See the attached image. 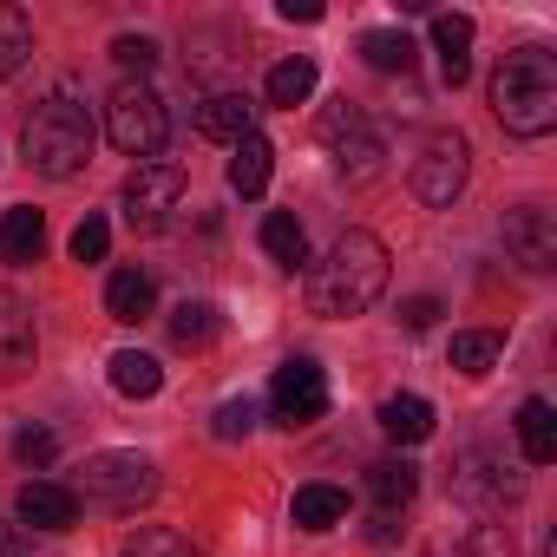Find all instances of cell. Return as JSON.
<instances>
[{
  "label": "cell",
  "instance_id": "32",
  "mask_svg": "<svg viewBox=\"0 0 557 557\" xmlns=\"http://www.w3.org/2000/svg\"><path fill=\"white\" fill-rule=\"evenodd\" d=\"M106 249H112V223L99 210H86V223L73 230V262H106Z\"/></svg>",
  "mask_w": 557,
  "mask_h": 557
},
{
  "label": "cell",
  "instance_id": "34",
  "mask_svg": "<svg viewBox=\"0 0 557 557\" xmlns=\"http://www.w3.org/2000/svg\"><path fill=\"white\" fill-rule=\"evenodd\" d=\"M249 426H256V400H249V394H243V400H223V407H216V420H210V433H216V440H243Z\"/></svg>",
  "mask_w": 557,
  "mask_h": 557
},
{
  "label": "cell",
  "instance_id": "24",
  "mask_svg": "<svg viewBox=\"0 0 557 557\" xmlns=\"http://www.w3.org/2000/svg\"><path fill=\"white\" fill-rule=\"evenodd\" d=\"M106 368H112V387H119L125 400H151V394L164 387V368H158L151 355H138V348H119Z\"/></svg>",
  "mask_w": 557,
  "mask_h": 557
},
{
  "label": "cell",
  "instance_id": "21",
  "mask_svg": "<svg viewBox=\"0 0 557 557\" xmlns=\"http://www.w3.org/2000/svg\"><path fill=\"white\" fill-rule=\"evenodd\" d=\"M381 433L394 446H420V440H433V407L420 394H394V400H381Z\"/></svg>",
  "mask_w": 557,
  "mask_h": 557
},
{
  "label": "cell",
  "instance_id": "6",
  "mask_svg": "<svg viewBox=\"0 0 557 557\" xmlns=\"http://www.w3.org/2000/svg\"><path fill=\"white\" fill-rule=\"evenodd\" d=\"M322 145L335 151V164H342V177H374L381 171V158H387V138L368 125V112L361 106H348V99H335L329 112H322Z\"/></svg>",
  "mask_w": 557,
  "mask_h": 557
},
{
  "label": "cell",
  "instance_id": "11",
  "mask_svg": "<svg viewBox=\"0 0 557 557\" xmlns=\"http://www.w3.org/2000/svg\"><path fill=\"white\" fill-rule=\"evenodd\" d=\"M505 249H511L518 269L544 275V269L557 262V216H550L544 203H518V210H505Z\"/></svg>",
  "mask_w": 557,
  "mask_h": 557
},
{
  "label": "cell",
  "instance_id": "27",
  "mask_svg": "<svg viewBox=\"0 0 557 557\" xmlns=\"http://www.w3.org/2000/svg\"><path fill=\"white\" fill-rule=\"evenodd\" d=\"M309 92H315V60H302V53L269 73V106H289L296 112V106H309Z\"/></svg>",
  "mask_w": 557,
  "mask_h": 557
},
{
  "label": "cell",
  "instance_id": "33",
  "mask_svg": "<svg viewBox=\"0 0 557 557\" xmlns=\"http://www.w3.org/2000/svg\"><path fill=\"white\" fill-rule=\"evenodd\" d=\"M14 459H21V466H53V459H60V440H53L47 426H21V433H14Z\"/></svg>",
  "mask_w": 557,
  "mask_h": 557
},
{
  "label": "cell",
  "instance_id": "38",
  "mask_svg": "<svg viewBox=\"0 0 557 557\" xmlns=\"http://www.w3.org/2000/svg\"><path fill=\"white\" fill-rule=\"evenodd\" d=\"M0 557H27V537L14 524H0Z\"/></svg>",
  "mask_w": 557,
  "mask_h": 557
},
{
  "label": "cell",
  "instance_id": "10",
  "mask_svg": "<svg viewBox=\"0 0 557 557\" xmlns=\"http://www.w3.org/2000/svg\"><path fill=\"white\" fill-rule=\"evenodd\" d=\"M466 138L459 132H433L426 145H420V158H413V197L420 203H433V210H446L459 190H466Z\"/></svg>",
  "mask_w": 557,
  "mask_h": 557
},
{
  "label": "cell",
  "instance_id": "18",
  "mask_svg": "<svg viewBox=\"0 0 557 557\" xmlns=\"http://www.w3.org/2000/svg\"><path fill=\"white\" fill-rule=\"evenodd\" d=\"M197 132L216 138V145H236V138L256 132V106H249L243 92H210V99L197 106Z\"/></svg>",
  "mask_w": 557,
  "mask_h": 557
},
{
  "label": "cell",
  "instance_id": "36",
  "mask_svg": "<svg viewBox=\"0 0 557 557\" xmlns=\"http://www.w3.org/2000/svg\"><path fill=\"white\" fill-rule=\"evenodd\" d=\"M400 322H407V329H433V322H440V302H433V296H413V302L400 309Z\"/></svg>",
  "mask_w": 557,
  "mask_h": 557
},
{
  "label": "cell",
  "instance_id": "19",
  "mask_svg": "<svg viewBox=\"0 0 557 557\" xmlns=\"http://www.w3.org/2000/svg\"><path fill=\"white\" fill-rule=\"evenodd\" d=\"M433 47H440L446 86H459L472 73V14H433Z\"/></svg>",
  "mask_w": 557,
  "mask_h": 557
},
{
  "label": "cell",
  "instance_id": "26",
  "mask_svg": "<svg viewBox=\"0 0 557 557\" xmlns=\"http://www.w3.org/2000/svg\"><path fill=\"white\" fill-rule=\"evenodd\" d=\"M27 60H34V21L0 0V79H14Z\"/></svg>",
  "mask_w": 557,
  "mask_h": 557
},
{
  "label": "cell",
  "instance_id": "22",
  "mask_svg": "<svg viewBox=\"0 0 557 557\" xmlns=\"http://www.w3.org/2000/svg\"><path fill=\"white\" fill-rule=\"evenodd\" d=\"M511 426H518L524 466H550V459H557V413H550V400H524Z\"/></svg>",
  "mask_w": 557,
  "mask_h": 557
},
{
  "label": "cell",
  "instance_id": "29",
  "mask_svg": "<svg viewBox=\"0 0 557 557\" xmlns=\"http://www.w3.org/2000/svg\"><path fill=\"white\" fill-rule=\"evenodd\" d=\"M119 557H203L190 537H177V531H164V524H138L125 544H119Z\"/></svg>",
  "mask_w": 557,
  "mask_h": 557
},
{
  "label": "cell",
  "instance_id": "31",
  "mask_svg": "<svg viewBox=\"0 0 557 557\" xmlns=\"http://www.w3.org/2000/svg\"><path fill=\"white\" fill-rule=\"evenodd\" d=\"M498 361V335L492 329H466V335H453V368L459 374H485Z\"/></svg>",
  "mask_w": 557,
  "mask_h": 557
},
{
  "label": "cell",
  "instance_id": "35",
  "mask_svg": "<svg viewBox=\"0 0 557 557\" xmlns=\"http://www.w3.org/2000/svg\"><path fill=\"white\" fill-rule=\"evenodd\" d=\"M112 60H119L125 73L138 66V79H145V73H151V60H158V40H145V34H119V40H112Z\"/></svg>",
  "mask_w": 557,
  "mask_h": 557
},
{
  "label": "cell",
  "instance_id": "4",
  "mask_svg": "<svg viewBox=\"0 0 557 557\" xmlns=\"http://www.w3.org/2000/svg\"><path fill=\"white\" fill-rule=\"evenodd\" d=\"M106 138H112L125 158L151 164V158L164 151V138H171V112H164L158 86H145V79H125V86L106 99Z\"/></svg>",
  "mask_w": 557,
  "mask_h": 557
},
{
  "label": "cell",
  "instance_id": "30",
  "mask_svg": "<svg viewBox=\"0 0 557 557\" xmlns=\"http://www.w3.org/2000/svg\"><path fill=\"white\" fill-rule=\"evenodd\" d=\"M171 342L177 348H210L216 342V309L210 302H177L171 309Z\"/></svg>",
  "mask_w": 557,
  "mask_h": 557
},
{
  "label": "cell",
  "instance_id": "15",
  "mask_svg": "<svg viewBox=\"0 0 557 557\" xmlns=\"http://www.w3.org/2000/svg\"><path fill=\"white\" fill-rule=\"evenodd\" d=\"M413 492H420V466H413V459L387 453V459H374V466H368V498H374V511H381V518H400V511L413 505Z\"/></svg>",
  "mask_w": 557,
  "mask_h": 557
},
{
  "label": "cell",
  "instance_id": "25",
  "mask_svg": "<svg viewBox=\"0 0 557 557\" xmlns=\"http://www.w3.org/2000/svg\"><path fill=\"white\" fill-rule=\"evenodd\" d=\"M289 518H296L302 531H329V524L348 518V492H342V485H302L296 505H289Z\"/></svg>",
  "mask_w": 557,
  "mask_h": 557
},
{
  "label": "cell",
  "instance_id": "8",
  "mask_svg": "<svg viewBox=\"0 0 557 557\" xmlns=\"http://www.w3.org/2000/svg\"><path fill=\"white\" fill-rule=\"evenodd\" d=\"M453 498H459L472 518H492V511H505V505L524 498V479H518L498 453H466V459L453 466Z\"/></svg>",
  "mask_w": 557,
  "mask_h": 557
},
{
  "label": "cell",
  "instance_id": "12",
  "mask_svg": "<svg viewBox=\"0 0 557 557\" xmlns=\"http://www.w3.org/2000/svg\"><path fill=\"white\" fill-rule=\"evenodd\" d=\"M40 355V329H34V302L0 289V381H21Z\"/></svg>",
  "mask_w": 557,
  "mask_h": 557
},
{
  "label": "cell",
  "instance_id": "23",
  "mask_svg": "<svg viewBox=\"0 0 557 557\" xmlns=\"http://www.w3.org/2000/svg\"><path fill=\"white\" fill-rule=\"evenodd\" d=\"M262 249H269V262L302 269V262H309V230H302V216H296V210H269V216H262Z\"/></svg>",
  "mask_w": 557,
  "mask_h": 557
},
{
  "label": "cell",
  "instance_id": "37",
  "mask_svg": "<svg viewBox=\"0 0 557 557\" xmlns=\"http://www.w3.org/2000/svg\"><path fill=\"white\" fill-rule=\"evenodd\" d=\"M283 21H322V0H283Z\"/></svg>",
  "mask_w": 557,
  "mask_h": 557
},
{
  "label": "cell",
  "instance_id": "3",
  "mask_svg": "<svg viewBox=\"0 0 557 557\" xmlns=\"http://www.w3.org/2000/svg\"><path fill=\"white\" fill-rule=\"evenodd\" d=\"M492 112L511 138H544L557 125V60L550 47H518L492 73Z\"/></svg>",
  "mask_w": 557,
  "mask_h": 557
},
{
  "label": "cell",
  "instance_id": "13",
  "mask_svg": "<svg viewBox=\"0 0 557 557\" xmlns=\"http://www.w3.org/2000/svg\"><path fill=\"white\" fill-rule=\"evenodd\" d=\"M426 557H511V524H498V518H459V524L433 531Z\"/></svg>",
  "mask_w": 557,
  "mask_h": 557
},
{
  "label": "cell",
  "instance_id": "1",
  "mask_svg": "<svg viewBox=\"0 0 557 557\" xmlns=\"http://www.w3.org/2000/svg\"><path fill=\"white\" fill-rule=\"evenodd\" d=\"M387 296V243L374 230H342L329 256L309 269V309L315 315H368Z\"/></svg>",
  "mask_w": 557,
  "mask_h": 557
},
{
  "label": "cell",
  "instance_id": "5",
  "mask_svg": "<svg viewBox=\"0 0 557 557\" xmlns=\"http://www.w3.org/2000/svg\"><path fill=\"white\" fill-rule=\"evenodd\" d=\"M158 492V466L145 453H92L73 479V498L106 505V511H138Z\"/></svg>",
  "mask_w": 557,
  "mask_h": 557
},
{
  "label": "cell",
  "instance_id": "16",
  "mask_svg": "<svg viewBox=\"0 0 557 557\" xmlns=\"http://www.w3.org/2000/svg\"><path fill=\"white\" fill-rule=\"evenodd\" d=\"M40 249H47V216L34 203H14L8 216H0V262L27 269V262H40Z\"/></svg>",
  "mask_w": 557,
  "mask_h": 557
},
{
  "label": "cell",
  "instance_id": "17",
  "mask_svg": "<svg viewBox=\"0 0 557 557\" xmlns=\"http://www.w3.org/2000/svg\"><path fill=\"white\" fill-rule=\"evenodd\" d=\"M151 309H158V283H151L145 269H119L112 283H106V315L112 322L138 329V322H151Z\"/></svg>",
  "mask_w": 557,
  "mask_h": 557
},
{
  "label": "cell",
  "instance_id": "7",
  "mask_svg": "<svg viewBox=\"0 0 557 557\" xmlns=\"http://www.w3.org/2000/svg\"><path fill=\"white\" fill-rule=\"evenodd\" d=\"M177 203H184V171H177V164H164V158L138 164V171L125 177V190H119V210H125V223H132L138 236L164 230Z\"/></svg>",
  "mask_w": 557,
  "mask_h": 557
},
{
  "label": "cell",
  "instance_id": "9",
  "mask_svg": "<svg viewBox=\"0 0 557 557\" xmlns=\"http://www.w3.org/2000/svg\"><path fill=\"white\" fill-rule=\"evenodd\" d=\"M269 400H275V420H283L289 433H296V426H315V420L329 413V374H322L309 355H296V361L275 368Z\"/></svg>",
  "mask_w": 557,
  "mask_h": 557
},
{
  "label": "cell",
  "instance_id": "2",
  "mask_svg": "<svg viewBox=\"0 0 557 557\" xmlns=\"http://www.w3.org/2000/svg\"><path fill=\"white\" fill-rule=\"evenodd\" d=\"M92 145H99V125H92V106H86L73 86H53V92L34 106L27 132H21V158H27L40 177H79L86 158H92Z\"/></svg>",
  "mask_w": 557,
  "mask_h": 557
},
{
  "label": "cell",
  "instance_id": "14",
  "mask_svg": "<svg viewBox=\"0 0 557 557\" xmlns=\"http://www.w3.org/2000/svg\"><path fill=\"white\" fill-rule=\"evenodd\" d=\"M14 518L34 524V531H73L79 524V498L73 485H53V479H27L21 498H14Z\"/></svg>",
  "mask_w": 557,
  "mask_h": 557
},
{
  "label": "cell",
  "instance_id": "28",
  "mask_svg": "<svg viewBox=\"0 0 557 557\" xmlns=\"http://www.w3.org/2000/svg\"><path fill=\"white\" fill-rule=\"evenodd\" d=\"M361 60H368L374 73H407V66H413V40L394 34V27H374V34H361Z\"/></svg>",
  "mask_w": 557,
  "mask_h": 557
},
{
  "label": "cell",
  "instance_id": "20",
  "mask_svg": "<svg viewBox=\"0 0 557 557\" xmlns=\"http://www.w3.org/2000/svg\"><path fill=\"white\" fill-rule=\"evenodd\" d=\"M269 171H275V145L262 132L236 138V158H230V190L236 197H262L269 190Z\"/></svg>",
  "mask_w": 557,
  "mask_h": 557
}]
</instances>
